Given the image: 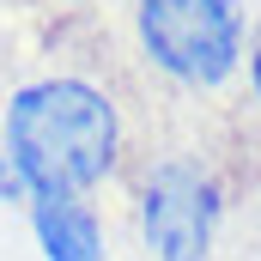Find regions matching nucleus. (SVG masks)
<instances>
[{"label": "nucleus", "mask_w": 261, "mask_h": 261, "mask_svg": "<svg viewBox=\"0 0 261 261\" xmlns=\"http://www.w3.org/2000/svg\"><path fill=\"white\" fill-rule=\"evenodd\" d=\"M24 219H31V237H37L43 261H110L103 219L85 195H31Z\"/></svg>", "instance_id": "4"}, {"label": "nucleus", "mask_w": 261, "mask_h": 261, "mask_svg": "<svg viewBox=\"0 0 261 261\" xmlns=\"http://www.w3.org/2000/svg\"><path fill=\"white\" fill-rule=\"evenodd\" d=\"M140 237L152 261H213V237H219V176L200 170L195 158H158L140 176Z\"/></svg>", "instance_id": "3"}, {"label": "nucleus", "mask_w": 261, "mask_h": 261, "mask_svg": "<svg viewBox=\"0 0 261 261\" xmlns=\"http://www.w3.org/2000/svg\"><path fill=\"white\" fill-rule=\"evenodd\" d=\"M134 37L164 79L213 91L249 55L243 0H134Z\"/></svg>", "instance_id": "2"}, {"label": "nucleus", "mask_w": 261, "mask_h": 261, "mask_svg": "<svg viewBox=\"0 0 261 261\" xmlns=\"http://www.w3.org/2000/svg\"><path fill=\"white\" fill-rule=\"evenodd\" d=\"M243 67H249V91H255V103H261V37L249 43V55H243Z\"/></svg>", "instance_id": "5"}, {"label": "nucleus", "mask_w": 261, "mask_h": 261, "mask_svg": "<svg viewBox=\"0 0 261 261\" xmlns=\"http://www.w3.org/2000/svg\"><path fill=\"white\" fill-rule=\"evenodd\" d=\"M0 158L24 195H91L122 164V110L103 85L49 73L12 91Z\"/></svg>", "instance_id": "1"}]
</instances>
